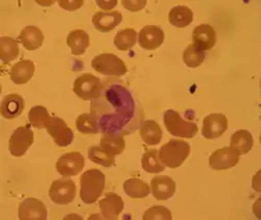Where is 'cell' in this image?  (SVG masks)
I'll list each match as a JSON object with an SVG mask.
<instances>
[{
    "label": "cell",
    "instance_id": "ba28073f",
    "mask_svg": "<svg viewBox=\"0 0 261 220\" xmlns=\"http://www.w3.org/2000/svg\"><path fill=\"white\" fill-rule=\"evenodd\" d=\"M45 128L49 136L54 139L55 143L60 147H66L70 145L74 139L72 129L60 117H49Z\"/></svg>",
    "mask_w": 261,
    "mask_h": 220
},
{
    "label": "cell",
    "instance_id": "d590c367",
    "mask_svg": "<svg viewBox=\"0 0 261 220\" xmlns=\"http://www.w3.org/2000/svg\"><path fill=\"white\" fill-rule=\"evenodd\" d=\"M59 6L65 11H76L84 5V0H59Z\"/></svg>",
    "mask_w": 261,
    "mask_h": 220
},
{
    "label": "cell",
    "instance_id": "836d02e7",
    "mask_svg": "<svg viewBox=\"0 0 261 220\" xmlns=\"http://www.w3.org/2000/svg\"><path fill=\"white\" fill-rule=\"evenodd\" d=\"M171 212L163 206H153L145 211L143 214L144 220L149 219H171Z\"/></svg>",
    "mask_w": 261,
    "mask_h": 220
},
{
    "label": "cell",
    "instance_id": "8fae6325",
    "mask_svg": "<svg viewBox=\"0 0 261 220\" xmlns=\"http://www.w3.org/2000/svg\"><path fill=\"white\" fill-rule=\"evenodd\" d=\"M228 129V119L224 114L213 113L207 115L203 121L202 135L209 140L221 137Z\"/></svg>",
    "mask_w": 261,
    "mask_h": 220
},
{
    "label": "cell",
    "instance_id": "7402d4cb",
    "mask_svg": "<svg viewBox=\"0 0 261 220\" xmlns=\"http://www.w3.org/2000/svg\"><path fill=\"white\" fill-rule=\"evenodd\" d=\"M67 45L70 47L72 54L82 56L90 45L89 35L83 30H74L67 36Z\"/></svg>",
    "mask_w": 261,
    "mask_h": 220
},
{
    "label": "cell",
    "instance_id": "5b68a950",
    "mask_svg": "<svg viewBox=\"0 0 261 220\" xmlns=\"http://www.w3.org/2000/svg\"><path fill=\"white\" fill-rule=\"evenodd\" d=\"M101 91L102 84L100 79L91 73L80 75L73 82V92L84 100H93L98 98Z\"/></svg>",
    "mask_w": 261,
    "mask_h": 220
},
{
    "label": "cell",
    "instance_id": "44dd1931",
    "mask_svg": "<svg viewBox=\"0 0 261 220\" xmlns=\"http://www.w3.org/2000/svg\"><path fill=\"white\" fill-rule=\"evenodd\" d=\"M254 145V139L252 134L247 129H239L231 136L230 146L237 150L239 156L247 155L251 151Z\"/></svg>",
    "mask_w": 261,
    "mask_h": 220
},
{
    "label": "cell",
    "instance_id": "d4e9b609",
    "mask_svg": "<svg viewBox=\"0 0 261 220\" xmlns=\"http://www.w3.org/2000/svg\"><path fill=\"white\" fill-rule=\"evenodd\" d=\"M100 146L114 156L121 155L125 148L124 137L121 134L106 133L100 139Z\"/></svg>",
    "mask_w": 261,
    "mask_h": 220
},
{
    "label": "cell",
    "instance_id": "7c38bea8",
    "mask_svg": "<svg viewBox=\"0 0 261 220\" xmlns=\"http://www.w3.org/2000/svg\"><path fill=\"white\" fill-rule=\"evenodd\" d=\"M164 41V32L160 26L146 25L138 34L139 46L146 50L159 48Z\"/></svg>",
    "mask_w": 261,
    "mask_h": 220
},
{
    "label": "cell",
    "instance_id": "9c48e42d",
    "mask_svg": "<svg viewBox=\"0 0 261 220\" xmlns=\"http://www.w3.org/2000/svg\"><path fill=\"white\" fill-rule=\"evenodd\" d=\"M85 167V159L79 151L64 153L56 164L57 171L64 178H71L77 175Z\"/></svg>",
    "mask_w": 261,
    "mask_h": 220
},
{
    "label": "cell",
    "instance_id": "603a6c76",
    "mask_svg": "<svg viewBox=\"0 0 261 220\" xmlns=\"http://www.w3.org/2000/svg\"><path fill=\"white\" fill-rule=\"evenodd\" d=\"M162 129L155 120H146L140 127V137L147 145H158L162 140Z\"/></svg>",
    "mask_w": 261,
    "mask_h": 220
},
{
    "label": "cell",
    "instance_id": "30bf717a",
    "mask_svg": "<svg viewBox=\"0 0 261 220\" xmlns=\"http://www.w3.org/2000/svg\"><path fill=\"white\" fill-rule=\"evenodd\" d=\"M239 153L236 149L223 147L215 150L209 158V165L213 170H228L236 166L239 162Z\"/></svg>",
    "mask_w": 261,
    "mask_h": 220
},
{
    "label": "cell",
    "instance_id": "8d00e7d4",
    "mask_svg": "<svg viewBox=\"0 0 261 220\" xmlns=\"http://www.w3.org/2000/svg\"><path fill=\"white\" fill-rule=\"evenodd\" d=\"M117 0H112V2H101V0H96V5L102 9L106 10L107 12H109V10H112L113 8H115L117 6Z\"/></svg>",
    "mask_w": 261,
    "mask_h": 220
},
{
    "label": "cell",
    "instance_id": "e0dca14e",
    "mask_svg": "<svg viewBox=\"0 0 261 220\" xmlns=\"http://www.w3.org/2000/svg\"><path fill=\"white\" fill-rule=\"evenodd\" d=\"M24 99L19 94H8L2 102L0 113L4 118L12 120L22 114L24 111Z\"/></svg>",
    "mask_w": 261,
    "mask_h": 220
},
{
    "label": "cell",
    "instance_id": "6da1fadb",
    "mask_svg": "<svg viewBox=\"0 0 261 220\" xmlns=\"http://www.w3.org/2000/svg\"><path fill=\"white\" fill-rule=\"evenodd\" d=\"M106 185L105 174L97 169H89L81 178V200L86 205L94 204L102 194Z\"/></svg>",
    "mask_w": 261,
    "mask_h": 220
},
{
    "label": "cell",
    "instance_id": "52a82bcc",
    "mask_svg": "<svg viewBox=\"0 0 261 220\" xmlns=\"http://www.w3.org/2000/svg\"><path fill=\"white\" fill-rule=\"evenodd\" d=\"M50 200L57 205H68L72 203L76 195L75 183L68 179L63 178L53 182L49 191Z\"/></svg>",
    "mask_w": 261,
    "mask_h": 220
},
{
    "label": "cell",
    "instance_id": "5bb4252c",
    "mask_svg": "<svg viewBox=\"0 0 261 220\" xmlns=\"http://www.w3.org/2000/svg\"><path fill=\"white\" fill-rule=\"evenodd\" d=\"M150 190L158 201H167L176 193V183L168 175H157L150 182Z\"/></svg>",
    "mask_w": 261,
    "mask_h": 220
},
{
    "label": "cell",
    "instance_id": "ffe728a7",
    "mask_svg": "<svg viewBox=\"0 0 261 220\" xmlns=\"http://www.w3.org/2000/svg\"><path fill=\"white\" fill-rule=\"evenodd\" d=\"M19 40L25 49L33 51L42 46L43 42H44V35L38 28L29 25L21 31Z\"/></svg>",
    "mask_w": 261,
    "mask_h": 220
},
{
    "label": "cell",
    "instance_id": "8992f818",
    "mask_svg": "<svg viewBox=\"0 0 261 220\" xmlns=\"http://www.w3.org/2000/svg\"><path fill=\"white\" fill-rule=\"evenodd\" d=\"M34 131L30 125L17 127L10 138L9 149L13 157H23L34 143Z\"/></svg>",
    "mask_w": 261,
    "mask_h": 220
},
{
    "label": "cell",
    "instance_id": "277c9868",
    "mask_svg": "<svg viewBox=\"0 0 261 220\" xmlns=\"http://www.w3.org/2000/svg\"><path fill=\"white\" fill-rule=\"evenodd\" d=\"M92 68L103 75L121 76L127 72L124 62L113 53H102L96 56L91 62Z\"/></svg>",
    "mask_w": 261,
    "mask_h": 220
},
{
    "label": "cell",
    "instance_id": "1f68e13d",
    "mask_svg": "<svg viewBox=\"0 0 261 220\" xmlns=\"http://www.w3.org/2000/svg\"><path fill=\"white\" fill-rule=\"evenodd\" d=\"M205 60V51L197 44H189L183 52V61L189 68H197Z\"/></svg>",
    "mask_w": 261,
    "mask_h": 220
},
{
    "label": "cell",
    "instance_id": "4dcf8cb0",
    "mask_svg": "<svg viewBox=\"0 0 261 220\" xmlns=\"http://www.w3.org/2000/svg\"><path fill=\"white\" fill-rule=\"evenodd\" d=\"M137 37L138 35L135 30L125 29L116 34L114 39V44L117 49L121 51H126L135 46Z\"/></svg>",
    "mask_w": 261,
    "mask_h": 220
},
{
    "label": "cell",
    "instance_id": "4316f807",
    "mask_svg": "<svg viewBox=\"0 0 261 220\" xmlns=\"http://www.w3.org/2000/svg\"><path fill=\"white\" fill-rule=\"evenodd\" d=\"M19 44L11 37L0 38V59L5 63L9 64L19 57Z\"/></svg>",
    "mask_w": 261,
    "mask_h": 220
},
{
    "label": "cell",
    "instance_id": "ac0fdd59",
    "mask_svg": "<svg viewBox=\"0 0 261 220\" xmlns=\"http://www.w3.org/2000/svg\"><path fill=\"white\" fill-rule=\"evenodd\" d=\"M192 40L204 51L210 50L216 44L215 30L209 24H200L193 30Z\"/></svg>",
    "mask_w": 261,
    "mask_h": 220
},
{
    "label": "cell",
    "instance_id": "f546056e",
    "mask_svg": "<svg viewBox=\"0 0 261 220\" xmlns=\"http://www.w3.org/2000/svg\"><path fill=\"white\" fill-rule=\"evenodd\" d=\"M88 158L95 164L103 167H111L115 164V156L107 151L100 145L89 147Z\"/></svg>",
    "mask_w": 261,
    "mask_h": 220
},
{
    "label": "cell",
    "instance_id": "e575fe53",
    "mask_svg": "<svg viewBox=\"0 0 261 220\" xmlns=\"http://www.w3.org/2000/svg\"><path fill=\"white\" fill-rule=\"evenodd\" d=\"M146 0H122V7L130 12H138L145 8Z\"/></svg>",
    "mask_w": 261,
    "mask_h": 220
},
{
    "label": "cell",
    "instance_id": "9a60e30c",
    "mask_svg": "<svg viewBox=\"0 0 261 220\" xmlns=\"http://www.w3.org/2000/svg\"><path fill=\"white\" fill-rule=\"evenodd\" d=\"M98 206L105 219H117L123 211L124 203L119 195L108 192L105 194L103 199L100 200Z\"/></svg>",
    "mask_w": 261,
    "mask_h": 220
},
{
    "label": "cell",
    "instance_id": "3957f363",
    "mask_svg": "<svg viewBox=\"0 0 261 220\" xmlns=\"http://www.w3.org/2000/svg\"><path fill=\"white\" fill-rule=\"evenodd\" d=\"M163 122L168 133L175 137L192 139L198 134V125L192 121L184 120L173 109H167L163 115Z\"/></svg>",
    "mask_w": 261,
    "mask_h": 220
},
{
    "label": "cell",
    "instance_id": "7a4b0ae2",
    "mask_svg": "<svg viewBox=\"0 0 261 220\" xmlns=\"http://www.w3.org/2000/svg\"><path fill=\"white\" fill-rule=\"evenodd\" d=\"M190 155V145L181 139H171L159 150L160 161L169 168L180 167Z\"/></svg>",
    "mask_w": 261,
    "mask_h": 220
},
{
    "label": "cell",
    "instance_id": "f1b7e54d",
    "mask_svg": "<svg viewBox=\"0 0 261 220\" xmlns=\"http://www.w3.org/2000/svg\"><path fill=\"white\" fill-rule=\"evenodd\" d=\"M76 128L82 134L93 135L99 133V125L97 123V117L92 113L81 114L75 122Z\"/></svg>",
    "mask_w": 261,
    "mask_h": 220
},
{
    "label": "cell",
    "instance_id": "484cf974",
    "mask_svg": "<svg viewBox=\"0 0 261 220\" xmlns=\"http://www.w3.org/2000/svg\"><path fill=\"white\" fill-rule=\"evenodd\" d=\"M123 191L132 199H144L149 194L150 188L144 181L132 178L123 183Z\"/></svg>",
    "mask_w": 261,
    "mask_h": 220
},
{
    "label": "cell",
    "instance_id": "2e32d148",
    "mask_svg": "<svg viewBox=\"0 0 261 220\" xmlns=\"http://www.w3.org/2000/svg\"><path fill=\"white\" fill-rule=\"evenodd\" d=\"M122 21V15L118 11L97 12L92 18L94 28L101 33H109L113 31L120 24Z\"/></svg>",
    "mask_w": 261,
    "mask_h": 220
},
{
    "label": "cell",
    "instance_id": "4fadbf2b",
    "mask_svg": "<svg viewBox=\"0 0 261 220\" xmlns=\"http://www.w3.org/2000/svg\"><path fill=\"white\" fill-rule=\"evenodd\" d=\"M19 219H38L44 220L47 218V209L41 201L29 197L21 202L18 209Z\"/></svg>",
    "mask_w": 261,
    "mask_h": 220
},
{
    "label": "cell",
    "instance_id": "83f0119b",
    "mask_svg": "<svg viewBox=\"0 0 261 220\" xmlns=\"http://www.w3.org/2000/svg\"><path fill=\"white\" fill-rule=\"evenodd\" d=\"M142 168L148 173H160L165 170V165L159 159V150L148 149L141 159Z\"/></svg>",
    "mask_w": 261,
    "mask_h": 220
},
{
    "label": "cell",
    "instance_id": "cb8c5ba5",
    "mask_svg": "<svg viewBox=\"0 0 261 220\" xmlns=\"http://www.w3.org/2000/svg\"><path fill=\"white\" fill-rule=\"evenodd\" d=\"M169 23L178 29H184L188 26L193 21V13L186 6L173 7L168 14Z\"/></svg>",
    "mask_w": 261,
    "mask_h": 220
},
{
    "label": "cell",
    "instance_id": "d6986e66",
    "mask_svg": "<svg viewBox=\"0 0 261 220\" xmlns=\"http://www.w3.org/2000/svg\"><path fill=\"white\" fill-rule=\"evenodd\" d=\"M35 70L36 66L34 62L30 60H22L13 66L10 71V77L16 85H24L32 79Z\"/></svg>",
    "mask_w": 261,
    "mask_h": 220
},
{
    "label": "cell",
    "instance_id": "d6a6232c",
    "mask_svg": "<svg viewBox=\"0 0 261 220\" xmlns=\"http://www.w3.org/2000/svg\"><path fill=\"white\" fill-rule=\"evenodd\" d=\"M49 114L47 108L43 105L33 106L29 112L30 123L36 128H44L49 119Z\"/></svg>",
    "mask_w": 261,
    "mask_h": 220
}]
</instances>
